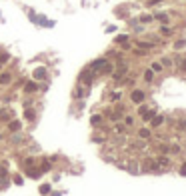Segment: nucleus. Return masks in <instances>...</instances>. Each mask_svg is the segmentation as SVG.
I'll use <instances>...</instances> for the list:
<instances>
[{
  "mask_svg": "<svg viewBox=\"0 0 186 196\" xmlns=\"http://www.w3.org/2000/svg\"><path fill=\"white\" fill-rule=\"evenodd\" d=\"M126 70H128L126 64H120V68H118V70H114V74H112V76H114V80H120L124 74H126Z\"/></svg>",
  "mask_w": 186,
  "mask_h": 196,
  "instance_id": "1",
  "label": "nucleus"
},
{
  "mask_svg": "<svg viewBox=\"0 0 186 196\" xmlns=\"http://www.w3.org/2000/svg\"><path fill=\"white\" fill-rule=\"evenodd\" d=\"M130 98H132V102H136V104H140V102L144 100V92H142V90H134L132 94H130Z\"/></svg>",
  "mask_w": 186,
  "mask_h": 196,
  "instance_id": "2",
  "label": "nucleus"
},
{
  "mask_svg": "<svg viewBox=\"0 0 186 196\" xmlns=\"http://www.w3.org/2000/svg\"><path fill=\"white\" fill-rule=\"evenodd\" d=\"M10 80H12V74H10V72H2V74H0V84H2V86L10 84Z\"/></svg>",
  "mask_w": 186,
  "mask_h": 196,
  "instance_id": "3",
  "label": "nucleus"
},
{
  "mask_svg": "<svg viewBox=\"0 0 186 196\" xmlns=\"http://www.w3.org/2000/svg\"><path fill=\"white\" fill-rule=\"evenodd\" d=\"M162 122H164V116H162V114H156V116L150 120V124H152V126H160Z\"/></svg>",
  "mask_w": 186,
  "mask_h": 196,
  "instance_id": "4",
  "label": "nucleus"
},
{
  "mask_svg": "<svg viewBox=\"0 0 186 196\" xmlns=\"http://www.w3.org/2000/svg\"><path fill=\"white\" fill-rule=\"evenodd\" d=\"M34 78H38V80L46 78V68H36L34 70Z\"/></svg>",
  "mask_w": 186,
  "mask_h": 196,
  "instance_id": "5",
  "label": "nucleus"
},
{
  "mask_svg": "<svg viewBox=\"0 0 186 196\" xmlns=\"http://www.w3.org/2000/svg\"><path fill=\"white\" fill-rule=\"evenodd\" d=\"M142 116H144V120H146V122H148V120H152V118H154V116H156V110H146L144 114H142Z\"/></svg>",
  "mask_w": 186,
  "mask_h": 196,
  "instance_id": "6",
  "label": "nucleus"
},
{
  "mask_svg": "<svg viewBox=\"0 0 186 196\" xmlns=\"http://www.w3.org/2000/svg\"><path fill=\"white\" fill-rule=\"evenodd\" d=\"M104 58H100V60H96V62H92V70H100L102 66H104Z\"/></svg>",
  "mask_w": 186,
  "mask_h": 196,
  "instance_id": "7",
  "label": "nucleus"
},
{
  "mask_svg": "<svg viewBox=\"0 0 186 196\" xmlns=\"http://www.w3.org/2000/svg\"><path fill=\"white\" fill-rule=\"evenodd\" d=\"M26 172H28V176L30 178H38V176H40V170H36V168H28V170H26Z\"/></svg>",
  "mask_w": 186,
  "mask_h": 196,
  "instance_id": "8",
  "label": "nucleus"
},
{
  "mask_svg": "<svg viewBox=\"0 0 186 196\" xmlns=\"http://www.w3.org/2000/svg\"><path fill=\"white\" fill-rule=\"evenodd\" d=\"M8 128L12 130V132H16V130H20V122L18 120H10V124H8Z\"/></svg>",
  "mask_w": 186,
  "mask_h": 196,
  "instance_id": "9",
  "label": "nucleus"
},
{
  "mask_svg": "<svg viewBox=\"0 0 186 196\" xmlns=\"http://www.w3.org/2000/svg\"><path fill=\"white\" fill-rule=\"evenodd\" d=\"M38 88L36 86V82H26V86H24V92H34Z\"/></svg>",
  "mask_w": 186,
  "mask_h": 196,
  "instance_id": "10",
  "label": "nucleus"
},
{
  "mask_svg": "<svg viewBox=\"0 0 186 196\" xmlns=\"http://www.w3.org/2000/svg\"><path fill=\"white\" fill-rule=\"evenodd\" d=\"M100 122H102V116H98V114H94V116L90 118V124H92V126H98Z\"/></svg>",
  "mask_w": 186,
  "mask_h": 196,
  "instance_id": "11",
  "label": "nucleus"
},
{
  "mask_svg": "<svg viewBox=\"0 0 186 196\" xmlns=\"http://www.w3.org/2000/svg\"><path fill=\"white\" fill-rule=\"evenodd\" d=\"M100 72H102V74H110V72H112V64H108V62H104V66H102V68H100Z\"/></svg>",
  "mask_w": 186,
  "mask_h": 196,
  "instance_id": "12",
  "label": "nucleus"
},
{
  "mask_svg": "<svg viewBox=\"0 0 186 196\" xmlns=\"http://www.w3.org/2000/svg\"><path fill=\"white\" fill-rule=\"evenodd\" d=\"M4 178H6V166L0 164V184H4Z\"/></svg>",
  "mask_w": 186,
  "mask_h": 196,
  "instance_id": "13",
  "label": "nucleus"
},
{
  "mask_svg": "<svg viewBox=\"0 0 186 196\" xmlns=\"http://www.w3.org/2000/svg\"><path fill=\"white\" fill-rule=\"evenodd\" d=\"M8 60H10V56H8L6 52H2V54H0V68H2V64H6Z\"/></svg>",
  "mask_w": 186,
  "mask_h": 196,
  "instance_id": "14",
  "label": "nucleus"
},
{
  "mask_svg": "<svg viewBox=\"0 0 186 196\" xmlns=\"http://www.w3.org/2000/svg\"><path fill=\"white\" fill-rule=\"evenodd\" d=\"M152 78H154V72H152V70H146L144 72V80L146 82H152Z\"/></svg>",
  "mask_w": 186,
  "mask_h": 196,
  "instance_id": "15",
  "label": "nucleus"
},
{
  "mask_svg": "<svg viewBox=\"0 0 186 196\" xmlns=\"http://www.w3.org/2000/svg\"><path fill=\"white\" fill-rule=\"evenodd\" d=\"M138 136H140V138H150V130L148 128H142L138 132Z\"/></svg>",
  "mask_w": 186,
  "mask_h": 196,
  "instance_id": "16",
  "label": "nucleus"
},
{
  "mask_svg": "<svg viewBox=\"0 0 186 196\" xmlns=\"http://www.w3.org/2000/svg\"><path fill=\"white\" fill-rule=\"evenodd\" d=\"M8 118H12V114H10L8 110H2V112H0V120H8Z\"/></svg>",
  "mask_w": 186,
  "mask_h": 196,
  "instance_id": "17",
  "label": "nucleus"
},
{
  "mask_svg": "<svg viewBox=\"0 0 186 196\" xmlns=\"http://www.w3.org/2000/svg\"><path fill=\"white\" fill-rule=\"evenodd\" d=\"M160 34H162V36H170V34H172V30H170V28H166V26H162V28H160Z\"/></svg>",
  "mask_w": 186,
  "mask_h": 196,
  "instance_id": "18",
  "label": "nucleus"
},
{
  "mask_svg": "<svg viewBox=\"0 0 186 196\" xmlns=\"http://www.w3.org/2000/svg\"><path fill=\"white\" fill-rule=\"evenodd\" d=\"M156 164H158V166H168V158H164V156H160Z\"/></svg>",
  "mask_w": 186,
  "mask_h": 196,
  "instance_id": "19",
  "label": "nucleus"
},
{
  "mask_svg": "<svg viewBox=\"0 0 186 196\" xmlns=\"http://www.w3.org/2000/svg\"><path fill=\"white\" fill-rule=\"evenodd\" d=\"M82 80H84L86 84H90V80H92V74H88V72H86V74H82Z\"/></svg>",
  "mask_w": 186,
  "mask_h": 196,
  "instance_id": "20",
  "label": "nucleus"
},
{
  "mask_svg": "<svg viewBox=\"0 0 186 196\" xmlns=\"http://www.w3.org/2000/svg\"><path fill=\"white\" fill-rule=\"evenodd\" d=\"M40 192L42 194H48V192H50V186H48V184H42V186H40Z\"/></svg>",
  "mask_w": 186,
  "mask_h": 196,
  "instance_id": "21",
  "label": "nucleus"
},
{
  "mask_svg": "<svg viewBox=\"0 0 186 196\" xmlns=\"http://www.w3.org/2000/svg\"><path fill=\"white\" fill-rule=\"evenodd\" d=\"M126 40H128V36H124V34L116 38V42H118V44H124V42H126Z\"/></svg>",
  "mask_w": 186,
  "mask_h": 196,
  "instance_id": "22",
  "label": "nucleus"
},
{
  "mask_svg": "<svg viewBox=\"0 0 186 196\" xmlns=\"http://www.w3.org/2000/svg\"><path fill=\"white\" fill-rule=\"evenodd\" d=\"M160 68H162V64L154 62V64H152V68H150V70H152V72H158V70H160Z\"/></svg>",
  "mask_w": 186,
  "mask_h": 196,
  "instance_id": "23",
  "label": "nucleus"
},
{
  "mask_svg": "<svg viewBox=\"0 0 186 196\" xmlns=\"http://www.w3.org/2000/svg\"><path fill=\"white\" fill-rule=\"evenodd\" d=\"M150 20H152V16H148V14L140 16V22H150Z\"/></svg>",
  "mask_w": 186,
  "mask_h": 196,
  "instance_id": "24",
  "label": "nucleus"
},
{
  "mask_svg": "<svg viewBox=\"0 0 186 196\" xmlns=\"http://www.w3.org/2000/svg\"><path fill=\"white\" fill-rule=\"evenodd\" d=\"M156 18L160 20V22H166V20H168V16H166V14H156Z\"/></svg>",
  "mask_w": 186,
  "mask_h": 196,
  "instance_id": "25",
  "label": "nucleus"
},
{
  "mask_svg": "<svg viewBox=\"0 0 186 196\" xmlns=\"http://www.w3.org/2000/svg\"><path fill=\"white\" fill-rule=\"evenodd\" d=\"M176 126H178V130H186V120H180Z\"/></svg>",
  "mask_w": 186,
  "mask_h": 196,
  "instance_id": "26",
  "label": "nucleus"
},
{
  "mask_svg": "<svg viewBox=\"0 0 186 196\" xmlns=\"http://www.w3.org/2000/svg\"><path fill=\"white\" fill-rule=\"evenodd\" d=\"M24 116L28 118V120H32V118H34V112H32V110H26V112H24Z\"/></svg>",
  "mask_w": 186,
  "mask_h": 196,
  "instance_id": "27",
  "label": "nucleus"
},
{
  "mask_svg": "<svg viewBox=\"0 0 186 196\" xmlns=\"http://www.w3.org/2000/svg\"><path fill=\"white\" fill-rule=\"evenodd\" d=\"M138 46L140 48H146V50H150V48H152V44H146V42H138Z\"/></svg>",
  "mask_w": 186,
  "mask_h": 196,
  "instance_id": "28",
  "label": "nucleus"
},
{
  "mask_svg": "<svg viewBox=\"0 0 186 196\" xmlns=\"http://www.w3.org/2000/svg\"><path fill=\"white\" fill-rule=\"evenodd\" d=\"M50 170V164H48V162H44V164H42V170L40 172H48Z\"/></svg>",
  "mask_w": 186,
  "mask_h": 196,
  "instance_id": "29",
  "label": "nucleus"
},
{
  "mask_svg": "<svg viewBox=\"0 0 186 196\" xmlns=\"http://www.w3.org/2000/svg\"><path fill=\"white\" fill-rule=\"evenodd\" d=\"M184 44H186V42H184V40H178V42H176V44H174V48H178V50H180V48H182Z\"/></svg>",
  "mask_w": 186,
  "mask_h": 196,
  "instance_id": "30",
  "label": "nucleus"
},
{
  "mask_svg": "<svg viewBox=\"0 0 186 196\" xmlns=\"http://www.w3.org/2000/svg\"><path fill=\"white\" fill-rule=\"evenodd\" d=\"M124 122H126V124H130V126H132V124H134V120H132V116H126V118H124Z\"/></svg>",
  "mask_w": 186,
  "mask_h": 196,
  "instance_id": "31",
  "label": "nucleus"
},
{
  "mask_svg": "<svg viewBox=\"0 0 186 196\" xmlns=\"http://www.w3.org/2000/svg\"><path fill=\"white\" fill-rule=\"evenodd\" d=\"M162 64H164V66H170V64H172V60H170V58H164V60H162Z\"/></svg>",
  "mask_w": 186,
  "mask_h": 196,
  "instance_id": "32",
  "label": "nucleus"
},
{
  "mask_svg": "<svg viewBox=\"0 0 186 196\" xmlns=\"http://www.w3.org/2000/svg\"><path fill=\"white\" fill-rule=\"evenodd\" d=\"M74 96H76V98H82V96H84V90H76Z\"/></svg>",
  "mask_w": 186,
  "mask_h": 196,
  "instance_id": "33",
  "label": "nucleus"
},
{
  "mask_svg": "<svg viewBox=\"0 0 186 196\" xmlns=\"http://www.w3.org/2000/svg\"><path fill=\"white\" fill-rule=\"evenodd\" d=\"M120 98V92H112V100H118Z\"/></svg>",
  "mask_w": 186,
  "mask_h": 196,
  "instance_id": "34",
  "label": "nucleus"
},
{
  "mask_svg": "<svg viewBox=\"0 0 186 196\" xmlns=\"http://www.w3.org/2000/svg\"><path fill=\"white\" fill-rule=\"evenodd\" d=\"M34 164V158H26V166H32Z\"/></svg>",
  "mask_w": 186,
  "mask_h": 196,
  "instance_id": "35",
  "label": "nucleus"
},
{
  "mask_svg": "<svg viewBox=\"0 0 186 196\" xmlns=\"http://www.w3.org/2000/svg\"><path fill=\"white\" fill-rule=\"evenodd\" d=\"M180 68H182V70H184V72H186V58H184V60H182V62H180Z\"/></svg>",
  "mask_w": 186,
  "mask_h": 196,
  "instance_id": "36",
  "label": "nucleus"
},
{
  "mask_svg": "<svg viewBox=\"0 0 186 196\" xmlns=\"http://www.w3.org/2000/svg\"><path fill=\"white\" fill-rule=\"evenodd\" d=\"M180 174H182V176H186V164H184L182 168H180Z\"/></svg>",
  "mask_w": 186,
  "mask_h": 196,
  "instance_id": "37",
  "label": "nucleus"
}]
</instances>
